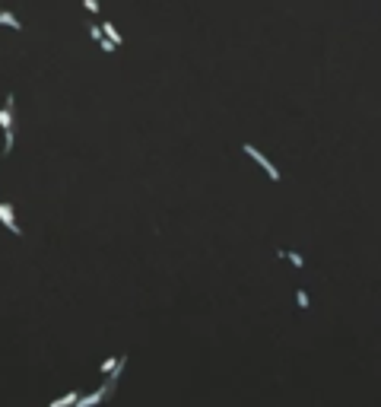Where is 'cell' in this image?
<instances>
[{"instance_id": "5", "label": "cell", "mask_w": 381, "mask_h": 407, "mask_svg": "<svg viewBox=\"0 0 381 407\" xmlns=\"http://www.w3.org/2000/svg\"><path fill=\"white\" fill-rule=\"evenodd\" d=\"M0 26H10V29H16V32H19V29H22V22H19L13 13H10V10H0Z\"/></svg>"}, {"instance_id": "4", "label": "cell", "mask_w": 381, "mask_h": 407, "mask_svg": "<svg viewBox=\"0 0 381 407\" xmlns=\"http://www.w3.org/2000/svg\"><path fill=\"white\" fill-rule=\"evenodd\" d=\"M99 29H102V35H105V39H108V42H111L115 48H118V45H121V42H124V39H121V32H118V29L111 26V22H108V19H105V22H102V26H99Z\"/></svg>"}, {"instance_id": "7", "label": "cell", "mask_w": 381, "mask_h": 407, "mask_svg": "<svg viewBox=\"0 0 381 407\" xmlns=\"http://www.w3.org/2000/svg\"><path fill=\"white\" fill-rule=\"evenodd\" d=\"M118 363H121V356H115V360H105V363L99 366V372H102V376H108V372H115V366H118Z\"/></svg>"}, {"instance_id": "8", "label": "cell", "mask_w": 381, "mask_h": 407, "mask_svg": "<svg viewBox=\"0 0 381 407\" xmlns=\"http://www.w3.org/2000/svg\"><path fill=\"white\" fill-rule=\"evenodd\" d=\"M295 302H299V309H308V293L299 290V293H295Z\"/></svg>"}, {"instance_id": "6", "label": "cell", "mask_w": 381, "mask_h": 407, "mask_svg": "<svg viewBox=\"0 0 381 407\" xmlns=\"http://www.w3.org/2000/svg\"><path fill=\"white\" fill-rule=\"evenodd\" d=\"M277 255H280V258H286V261H289V264H295V267H305V258L299 255V251H283V248H280Z\"/></svg>"}, {"instance_id": "2", "label": "cell", "mask_w": 381, "mask_h": 407, "mask_svg": "<svg viewBox=\"0 0 381 407\" xmlns=\"http://www.w3.org/2000/svg\"><path fill=\"white\" fill-rule=\"evenodd\" d=\"M111 391H115V382H108V388H99V391L86 394V398H77V401H73V407H95L99 401H105V398H108Z\"/></svg>"}, {"instance_id": "10", "label": "cell", "mask_w": 381, "mask_h": 407, "mask_svg": "<svg viewBox=\"0 0 381 407\" xmlns=\"http://www.w3.org/2000/svg\"><path fill=\"white\" fill-rule=\"evenodd\" d=\"M99 48H102V51H105V54H111V51H115V45H111L108 39H105V35H102V42H99Z\"/></svg>"}, {"instance_id": "3", "label": "cell", "mask_w": 381, "mask_h": 407, "mask_svg": "<svg viewBox=\"0 0 381 407\" xmlns=\"http://www.w3.org/2000/svg\"><path fill=\"white\" fill-rule=\"evenodd\" d=\"M0 223H4V226H7V229L13 232V235H22V229H19V223H16V217H13V207H10L7 200L0 204Z\"/></svg>"}, {"instance_id": "11", "label": "cell", "mask_w": 381, "mask_h": 407, "mask_svg": "<svg viewBox=\"0 0 381 407\" xmlns=\"http://www.w3.org/2000/svg\"><path fill=\"white\" fill-rule=\"evenodd\" d=\"M89 35H92V39H95V42H102V29H99V26H95V22H92V26H89Z\"/></svg>"}, {"instance_id": "1", "label": "cell", "mask_w": 381, "mask_h": 407, "mask_svg": "<svg viewBox=\"0 0 381 407\" xmlns=\"http://www.w3.org/2000/svg\"><path fill=\"white\" fill-rule=\"evenodd\" d=\"M242 150H245L248 156H251V159H254V162L260 165V169L267 172V178H270V182H280V178H283V175H280V169H277V165H273V162H270V159H267V156H264V153H260L257 147H251V143H245Z\"/></svg>"}, {"instance_id": "9", "label": "cell", "mask_w": 381, "mask_h": 407, "mask_svg": "<svg viewBox=\"0 0 381 407\" xmlns=\"http://www.w3.org/2000/svg\"><path fill=\"white\" fill-rule=\"evenodd\" d=\"M83 7H86L89 13H99V10H102V7H99V0H83Z\"/></svg>"}]
</instances>
